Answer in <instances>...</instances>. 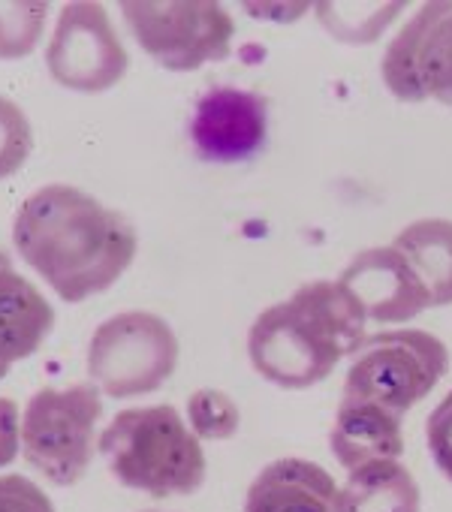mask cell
<instances>
[{
    "label": "cell",
    "mask_w": 452,
    "mask_h": 512,
    "mask_svg": "<svg viewBox=\"0 0 452 512\" xmlns=\"http://www.w3.org/2000/svg\"><path fill=\"white\" fill-rule=\"evenodd\" d=\"M13 244L22 260L70 305L109 290L133 263V223L73 184L34 190L16 220Z\"/></svg>",
    "instance_id": "6da1fadb"
},
{
    "label": "cell",
    "mask_w": 452,
    "mask_h": 512,
    "mask_svg": "<svg viewBox=\"0 0 452 512\" xmlns=\"http://www.w3.org/2000/svg\"><path fill=\"white\" fill-rule=\"evenodd\" d=\"M365 311L341 281H311L290 302L266 308L248 335L254 368L284 389L326 380L365 341Z\"/></svg>",
    "instance_id": "7a4b0ae2"
},
{
    "label": "cell",
    "mask_w": 452,
    "mask_h": 512,
    "mask_svg": "<svg viewBox=\"0 0 452 512\" xmlns=\"http://www.w3.org/2000/svg\"><path fill=\"white\" fill-rule=\"evenodd\" d=\"M112 476L151 497L193 494L205 482V452L172 404L121 410L100 434Z\"/></svg>",
    "instance_id": "3957f363"
},
{
    "label": "cell",
    "mask_w": 452,
    "mask_h": 512,
    "mask_svg": "<svg viewBox=\"0 0 452 512\" xmlns=\"http://www.w3.org/2000/svg\"><path fill=\"white\" fill-rule=\"evenodd\" d=\"M100 416L103 398L97 386L73 383L34 392L22 416L25 461L55 485H76L94 458Z\"/></svg>",
    "instance_id": "277c9868"
},
{
    "label": "cell",
    "mask_w": 452,
    "mask_h": 512,
    "mask_svg": "<svg viewBox=\"0 0 452 512\" xmlns=\"http://www.w3.org/2000/svg\"><path fill=\"white\" fill-rule=\"evenodd\" d=\"M449 371V353L440 338L422 329H398L365 338L353 353L344 380V398L374 401L392 413L410 410Z\"/></svg>",
    "instance_id": "5b68a950"
},
{
    "label": "cell",
    "mask_w": 452,
    "mask_h": 512,
    "mask_svg": "<svg viewBox=\"0 0 452 512\" xmlns=\"http://www.w3.org/2000/svg\"><path fill=\"white\" fill-rule=\"evenodd\" d=\"M178 365V338L148 311H124L97 326L88 344V374L112 398L160 389Z\"/></svg>",
    "instance_id": "8992f818"
},
{
    "label": "cell",
    "mask_w": 452,
    "mask_h": 512,
    "mask_svg": "<svg viewBox=\"0 0 452 512\" xmlns=\"http://www.w3.org/2000/svg\"><path fill=\"white\" fill-rule=\"evenodd\" d=\"M136 43L166 70H196L230 58L236 22L220 4H121Z\"/></svg>",
    "instance_id": "52a82bcc"
},
{
    "label": "cell",
    "mask_w": 452,
    "mask_h": 512,
    "mask_svg": "<svg viewBox=\"0 0 452 512\" xmlns=\"http://www.w3.org/2000/svg\"><path fill=\"white\" fill-rule=\"evenodd\" d=\"M52 79L70 91L100 94L127 73V52L103 4H67L46 49Z\"/></svg>",
    "instance_id": "ba28073f"
},
{
    "label": "cell",
    "mask_w": 452,
    "mask_h": 512,
    "mask_svg": "<svg viewBox=\"0 0 452 512\" xmlns=\"http://www.w3.org/2000/svg\"><path fill=\"white\" fill-rule=\"evenodd\" d=\"M383 79L404 103H452V4L419 7L386 49Z\"/></svg>",
    "instance_id": "9c48e42d"
},
{
    "label": "cell",
    "mask_w": 452,
    "mask_h": 512,
    "mask_svg": "<svg viewBox=\"0 0 452 512\" xmlns=\"http://www.w3.org/2000/svg\"><path fill=\"white\" fill-rule=\"evenodd\" d=\"M269 133V106L260 94L242 88H211L196 100L190 142L208 163L251 160Z\"/></svg>",
    "instance_id": "30bf717a"
},
{
    "label": "cell",
    "mask_w": 452,
    "mask_h": 512,
    "mask_svg": "<svg viewBox=\"0 0 452 512\" xmlns=\"http://www.w3.org/2000/svg\"><path fill=\"white\" fill-rule=\"evenodd\" d=\"M341 284L359 299L365 317L377 323H401L431 308L425 287L392 244L362 250L344 269Z\"/></svg>",
    "instance_id": "8fae6325"
},
{
    "label": "cell",
    "mask_w": 452,
    "mask_h": 512,
    "mask_svg": "<svg viewBox=\"0 0 452 512\" xmlns=\"http://www.w3.org/2000/svg\"><path fill=\"white\" fill-rule=\"evenodd\" d=\"M55 326L46 296L16 272L7 250H0V380L10 365L34 356Z\"/></svg>",
    "instance_id": "7c38bea8"
},
{
    "label": "cell",
    "mask_w": 452,
    "mask_h": 512,
    "mask_svg": "<svg viewBox=\"0 0 452 512\" xmlns=\"http://www.w3.org/2000/svg\"><path fill=\"white\" fill-rule=\"evenodd\" d=\"M338 485L314 461L281 458L266 464L248 488L245 512H335Z\"/></svg>",
    "instance_id": "4fadbf2b"
},
{
    "label": "cell",
    "mask_w": 452,
    "mask_h": 512,
    "mask_svg": "<svg viewBox=\"0 0 452 512\" xmlns=\"http://www.w3.org/2000/svg\"><path fill=\"white\" fill-rule=\"evenodd\" d=\"M332 452L350 473L368 464L395 461L404 452L401 416L374 401L341 398L332 428Z\"/></svg>",
    "instance_id": "5bb4252c"
},
{
    "label": "cell",
    "mask_w": 452,
    "mask_h": 512,
    "mask_svg": "<svg viewBox=\"0 0 452 512\" xmlns=\"http://www.w3.org/2000/svg\"><path fill=\"white\" fill-rule=\"evenodd\" d=\"M392 247L425 287L431 308L452 305V220H416L398 232Z\"/></svg>",
    "instance_id": "9a60e30c"
},
{
    "label": "cell",
    "mask_w": 452,
    "mask_h": 512,
    "mask_svg": "<svg viewBox=\"0 0 452 512\" xmlns=\"http://www.w3.org/2000/svg\"><path fill=\"white\" fill-rule=\"evenodd\" d=\"M419 506L413 473L398 461H380L350 473L344 488H338L335 512H419Z\"/></svg>",
    "instance_id": "2e32d148"
},
{
    "label": "cell",
    "mask_w": 452,
    "mask_h": 512,
    "mask_svg": "<svg viewBox=\"0 0 452 512\" xmlns=\"http://www.w3.org/2000/svg\"><path fill=\"white\" fill-rule=\"evenodd\" d=\"M46 16L49 4H0V61L31 55Z\"/></svg>",
    "instance_id": "e0dca14e"
},
{
    "label": "cell",
    "mask_w": 452,
    "mask_h": 512,
    "mask_svg": "<svg viewBox=\"0 0 452 512\" xmlns=\"http://www.w3.org/2000/svg\"><path fill=\"white\" fill-rule=\"evenodd\" d=\"M187 416L199 440H226L239 431V407L220 389H199L187 401Z\"/></svg>",
    "instance_id": "ac0fdd59"
},
{
    "label": "cell",
    "mask_w": 452,
    "mask_h": 512,
    "mask_svg": "<svg viewBox=\"0 0 452 512\" xmlns=\"http://www.w3.org/2000/svg\"><path fill=\"white\" fill-rule=\"evenodd\" d=\"M34 151V130L19 103L0 94V181L16 175Z\"/></svg>",
    "instance_id": "d6986e66"
},
{
    "label": "cell",
    "mask_w": 452,
    "mask_h": 512,
    "mask_svg": "<svg viewBox=\"0 0 452 512\" xmlns=\"http://www.w3.org/2000/svg\"><path fill=\"white\" fill-rule=\"evenodd\" d=\"M0 512H55L52 497L28 476H0Z\"/></svg>",
    "instance_id": "ffe728a7"
},
{
    "label": "cell",
    "mask_w": 452,
    "mask_h": 512,
    "mask_svg": "<svg viewBox=\"0 0 452 512\" xmlns=\"http://www.w3.org/2000/svg\"><path fill=\"white\" fill-rule=\"evenodd\" d=\"M425 437H428L434 464L452 482V392L431 410V416L425 422Z\"/></svg>",
    "instance_id": "44dd1931"
},
{
    "label": "cell",
    "mask_w": 452,
    "mask_h": 512,
    "mask_svg": "<svg viewBox=\"0 0 452 512\" xmlns=\"http://www.w3.org/2000/svg\"><path fill=\"white\" fill-rule=\"evenodd\" d=\"M22 428H19V407L10 398H0V467L10 464L19 452Z\"/></svg>",
    "instance_id": "7402d4cb"
},
{
    "label": "cell",
    "mask_w": 452,
    "mask_h": 512,
    "mask_svg": "<svg viewBox=\"0 0 452 512\" xmlns=\"http://www.w3.org/2000/svg\"><path fill=\"white\" fill-rule=\"evenodd\" d=\"M145 512H154V509H145Z\"/></svg>",
    "instance_id": "603a6c76"
}]
</instances>
